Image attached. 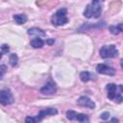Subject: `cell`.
Returning a JSON list of instances; mask_svg holds the SVG:
<instances>
[{
    "instance_id": "1",
    "label": "cell",
    "mask_w": 123,
    "mask_h": 123,
    "mask_svg": "<svg viewBox=\"0 0 123 123\" xmlns=\"http://www.w3.org/2000/svg\"><path fill=\"white\" fill-rule=\"evenodd\" d=\"M104 0H92L84 11V15L86 18H98L102 13Z\"/></svg>"
},
{
    "instance_id": "2",
    "label": "cell",
    "mask_w": 123,
    "mask_h": 123,
    "mask_svg": "<svg viewBox=\"0 0 123 123\" xmlns=\"http://www.w3.org/2000/svg\"><path fill=\"white\" fill-rule=\"evenodd\" d=\"M107 89V96L110 100L116 101L117 103H121L122 98V86H117L115 84H108L106 86Z\"/></svg>"
},
{
    "instance_id": "3",
    "label": "cell",
    "mask_w": 123,
    "mask_h": 123,
    "mask_svg": "<svg viewBox=\"0 0 123 123\" xmlns=\"http://www.w3.org/2000/svg\"><path fill=\"white\" fill-rule=\"evenodd\" d=\"M67 11L65 8L60 9L58 10L51 17V22L53 25L55 26H62L65 25L68 22V18H67Z\"/></svg>"
},
{
    "instance_id": "4",
    "label": "cell",
    "mask_w": 123,
    "mask_h": 123,
    "mask_svg": "<svg viewBox=\"0 0 123 123\" xmlns=\"http://www.w3.org/2000/svg\"><path fill=\"white\" fill-rule=\"evenodd\" d=\"M117 55H118V50L115 47V45H113V44L104 45L100 49V56L103 59L114 58V57H117Z\"/></svg>"
},
{
    "instance_id": "5",
    "label": "cell",
    "mask_w": 123,
    "mask_h": 123,
    "mask_svg": "<svg viewBox=\"0 0 123 123\" xmlns=\"http://www.w3.org/2000/svg\"><path fill=\"white\" fill-rule=\"evenodd\" d=\"M13 103V96L10 89H1L0 90V104L7 106Z\"/></svg>"
},
{
    "instance_id": "6",
    "label": "cell",
    "mask_w": 123,
    "mask_h": 123,
    "mask_svg": "<svg viewBox=\"0 0 123 123\" xmlns=\"http://www.w3.org/2000/svg\"><path fill=\"white\" fill-rule=\"evenodd\" d=\"M96 71L100 74L103 75H109V76H113L115 75V69L108 64L105 63H100L96 66Z\"/></svg>"
},
{
    "instance_id": "7",
    "label": "cell",
    "mask_w": 123,
    "mask_h": 123,
    "mask_svg": "<svg viewBox=\"0 0 123 123\" xmlns=\"http://www.w3.org/2000/svg\"><path fill=\"white\" fill-rule=\"evenodd\" d=\"M56 91H57V86L53 82H48L45 86H43L40 88V92L44 95H52L55 94Z\"/></svg>"
},
{
    "instance_id": "8",
    "label": "cell",
    "mask_w": 123,
    "mask_h": 123,
    "mask_svg": "<svg viewBox=\"0 0 123 123\" xmlns=\"http://www.w3.org/2000/svg\"><path fill=\"white\" fill-rule=\"evenodd\" d=\"M77 104L79 106L86 107V108H88V109H94L95 108V103L89 97H86V96H81L77 100Z\"/></svg>"
},
{
    "instance_id": "9",
    "label": "cell",
    "mask_w": 123,
    "mask_h": 123,
    "mask_svg": "<svg viewBox=\"0 0 123 123\" xmlns=\"http://www.w3.org/2000/svg\"><path fill=\"white\" fill-rule=\"evenodd\" d=\"M57 113H58V111L56 109H54V108H47V109L41 110L37 117L38 118L39 121H41L45 116H47V115H54V114H57Z\"/></svg>"
},
{
    "instance_id": "10",
    "label": "cell",
    "mask_w": 123,
    "mask_h": 123,
    "mask_svg": "<svg viewBox=\"0 0 123 123\" xmlns=\"http://www.w3.org/2000/svg\"><path fill=\"white\" fill-rule=\"evenodd\" d=\"M28 35L29 36H33V37H43L46 36L45 32L40 29V28H37V27H34V28H30L28 31H27Z\"/></svg>"
},
{
    "instance_id": "11",
    "label": "cell",
    "mask_w": 123,
    "mask_h": 123,
    "mask_svg": "<svg viewBox=\"0 0 123 123\" xmlns=\"http://www.w3.org/2000/svg\"><path fill=\"white\" fill-rule=\"evenodd\" d=\"M27 19H28L27 15H25L24 13H18V14H14L13 15V20L15 21V23H17L19 25L26 23Z\"/></svg>"
},
{
    "instance_id": "12",
    "label": "cell",
    "mask_w": 123,
    "mask_h": 123,
    "mask_svg": "<svg viewBox=\"0 0 123 123\" xmlns=\"http://www.w3.org/2000/svg\"><path fill=\"white\" fill-rule=\"evenodd\" d=\"M30 44H31V46H32L33 48H36V49L41 48V47L44 45V40H42L40 37H36V38H33V39L31 40Z\"/></svg>"
},
{
    "instance_id": "13",
    "label": "cell",
    "mask_w": 123,
    "mask_h": 123,
    "mask_svg": "<svg viewBox=\"0 0 123 123\" xmlns=\"http://www.w3.org/2000/svg\"><path fill=\"white\" fill-rule=\"evenodd\" d=\"M110 32L112 35H118L122 32V24H118V26H110Z\"/></svg>"
},
{
    "instance_id": "14",
    "label": "cell",
    "mask_w": 123,
    "mask_h": 123,
    "mask_svg": "<svg viewBox=\"0 0 123 123\" xmlns=\"http://www.w3.org/2000/svg\"><path fill=\"white\" fill-rule=\"evenodd\" d=\"M80 79H81L82 82L86 83L91 79V74L87 71H83V72L80 73Z\"/></svg>"
},
{
    "instance_id": "15",
    "label": "cell",
    "mask_w": 123,
    "mask_h": 123,
    "mask_svg": "<svg viewBox=\"0 0 123 123\" xmlns=\"http://www.w3.org/2000/svg\"><path fill=\"white\" fill-rule=\"evenodd\" d=\"M9 62H10V64H11L12 67L16 66V65H17V63H18V57H17V55H16L15 53L11 54V55H10Z\"/></svg>"
},
{
    "instance_id": "16",
    "label": "cell",
    "mask_w": 123,
    "mask_h": 123,
    "mask_svg": "<svg viewBox=\"0 0 123 123\" xmlns=\"http://www.w3.org/2000/svg\"><path fill=\"white\" fill-rule=\"evenodd\" d=\"M75 120L79 121V122H88L89 121V118L86 114L85 113H78L76 114V117H75Z\"/></svg>"
},
{
    "instance_id": "17",
    "label": "cell",
    "mask_w": 123,
    "mask_h": 123,
    "mask_svg": "<svg viewBox=\"0 0 123 123\" xmlns=\"http://www.w3.org/2000/svg\"><path fill=\"white\" fill-rule=\"evenodd\" d=\"M76 114H77V112L74 111H66V117L69 120H75Z\"/></svg>"
},
{
    "instance_id": "18",
    "label": "cell",
    "mask_w": 123,
    "mask_h": 123,
    "mask_svg": "<svg viewBox=\"0 0 123 123\" xmlns=\"http://www.w3.org/2000/svg\"><path fill=\"white\" fill-rule=\"evenodd\" d=\"M39 120H38V118L37 117H31V116H28V117H26V119H25V122H27V123H37V122H38Z\"/></svg>"
},
{
    "instance_id": "19",
    "label": "cell",
    "mask_w": 123,
    "mask_h": 123,
    "mask_svg": "<svg viewBox=\"0 0 123 123\" xmlns=\"http://www.w3.org/2000/svg\"><path fill=\"white\" fill-rule=\"evenodd\" d=\"M6 71H7V66H6L5 64L0 65V80H2V78H3V76L5 75Z\"/></svg>"
},
{
    "instance_id": "20",
    "label": "cell",
    "mask_w": 123,
    "mask_h": 123,
    "mask_svg": "<svg viewBox=\"0 0 123 123\" xmlns=\"http://www.w3.org/2000/svg\"><path fill=\"white\" fill-rule=\"evenodd\" d=\"M0 49H1V51H2L3 54H6V53H8V52L10 51V47H9V45H7V44H3V45L0 47Z\"/></svg>"
},
{
    "instance_id": "21",
    "label": "cell",
    "mask_w": 123,
    "mask_h": 123,
    "mask_svg": "<svg viewBox=\"0 0 123 123\" xmlns=\"http://www.w3.org/2000/svg\"><path fill=\"white\" fill-rule=\"evenodd\" d=\"M100 117H101V119H103V120H108L109 117H110V112H108V111H104V112L101 113Z\"/></svg>"
},
{
    "instance_id": "22",
    "label": "cell",
    "mask_w": 123,
    "mask_h": 123,
    "mask_svg": "<svg viewBox=\"0 0 123 123\" xmlns=\"http://www.w3.org/2000/svg\"><path fill=\"white\" fill-rule=\"evenodd\" d=\"M54 41H55V40H54V38H52V39H48V40L46 41V43H47V44H49V45H51V44H53V43H54Z\"/></svg>"
},
{
    "instance_id": "23",
    "label": "cell",
    "mask_w": 123,
    "mask_h": 123,
    "mask_svg": "<svg viewBox=\"0 0 123 123\" xmlns=\"http://www.w3.org/2000/svg\"><path fill=\"white\" fill-rule=\"evenodd\" d=\"M2 56H3V53H2V51H1V49H0V60L2 59Z\"/></svg>"
},
{
    "instance_id": "24",
    "label": "cell",
    "mask_w": 123,
    "mask_h": 123,
    "mask_svg": "<svg viewBox=\"0 0 123 123\" xmlns=\"http://www.w3.org/2000/svg\"><path fill=\"white\" fill-rule=\"evenodd\" d=\"M111 121H115V122H117V121H118V119H116V118H112V119H111Z\"/></svg>"
}]
</instances>
